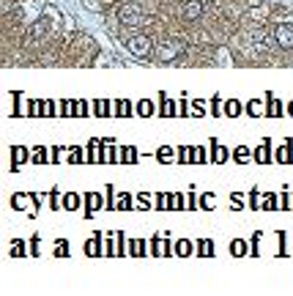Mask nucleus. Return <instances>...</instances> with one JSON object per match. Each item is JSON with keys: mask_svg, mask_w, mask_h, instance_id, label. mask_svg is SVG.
Here are the masks:
<instances>
[{"mask_svg": "<svg viewBox=\"0 0 293 296\" xmlns=\"http://www.w3.org/2000/svg\"><path fill=\"white\" fill-rule=\"evenodd\" d=\"M118 20H121V25H132V28H140V25H145V14L140 11V6H134V3H124L118 9Z\"/></svg>", "mask_w": 293, "mask_h": 296, "instance_id": "f257e3e1", "label": "nucleus"}, {"mask_svg": "<svg viewBox=\"0 0 293 296\" xmlns=\"http://www.w3.org/2000/svg\"><path fill=\"white\" fill-rule=\"evenodd\" d=\"M181 52H184V44H181V42H173V39H167V42H162L159 47H156V58H159L162 63H170V61H175Z\"/></svg>", "mask_w": 293, "mask_h": 296, "instance_id": "f03ea898", "label": "nucleus"}, {"mask_svg": "<svg viewBox=\"0 0 293 296\" xmlns=\"http://www.w3.org/2000/svg\"><path fill=\"white\" fill-rule=\"evenodd\" d=\"M151 50H154V42H151V36H145V33H134V36L129 39V52H132V55L145 58Z\"/></svg>", "mask_w": 293, "mask_h": 296, "instance_id": "7ed1b4c3", "label": "nucleus"}, {"mask_svg": "<svg viewBox=\"0 0 293 296\" xmlns=\"http://www.w3.org/2000/svg\"><path fill=\"white\" fill-rule=\"evenodd\" d=\"M274 36H277L279 47L290 50V47H293V22H282V25H277V31H274Z\"/></svg>", "mask_w": 293, "mask_h": 296, "instance_id": "20e7f679", "label": "nucleus"}, {"mask_svg": "<svg viewBox=\"0 0 293 296\" xmlns=\"http://www.w3.org/2000/svg\"><path fill=\"white\" fill-rule=\"evenodd\" d=\"M252 159H255L257 165H268V162H271V143H268V140H263L260 146H257L255 151H252Z\"/></svg>", "mask_w": 293, "mask_h": 296, "instance_id": "39448f33", "label": "nucleus"}, {"mask_svg": "<svg viewBox=\"0 0 293 296\" xmlns=\"http://www.w3.org/2000/svg\"><path fill=\"white\" fill-rule=\"evenodd\" d=\"M230 156L233 154L225 146H219V140H211V162H214V165H222V162H227Z\"/></svg>", "mask_w": 293, "mask_h": 296, "instance_id": "423d86ee", "label": "nucleus"}, {"mask_svg": "<svg viewBox=\"0 0 293 296\" xmlns=\"http://www.w3.org/2000/svg\"><path fill=\"white\" fill-rule=\"evenodd\" d=\"M200 14H203V3H200V0H189V3L184 6V20L186 22L200 20Z\"/></svg>", "mask_w": 293, "mask_h": 296, "instance_id": "0eeeda50", "label": "nucleus"}, {"mask_svg": "<svg viewBox=\"0 0 293 296\" xmlns=\"http://www.w3.org/2000/svg\"><path fill=\"white\" fill-rule=\"evenodd\" d=\"M85 203H88V208H85V217H93V211H96V208H104V200H102V195H96V192H88V195H85Z\"/></svg>", "mask_w": 293, "mask_h": 296, "instance_id": "6e6552de", "label": "nucleus"}, {"mask_svg": "<svg viewBox=\"0 0 293 296\" xmlns=\"http://www.w3.org/2000/svg\"><path fill=\"white\" fill-rule=\"evenodd\" d=\"M274 162H279V165H288V162H293L290 140H285V146H279V148H277V154H274Z\"/></svg>", "mask_w": 293, "mask_h": 296, "instance_id": "1a4fd4ad", "label": "nucleus"}, {"mask_svg": "<svg viewBox=\"0 0 293 296\" xmlns=\"http://www.w3.org/2000/svg\"><path fill=\"white\" fill-rule=\"evenodd\" d=\"M31 110H33V115H36V118H50L55 107H52V102H33Z\"/></svg>", "mask_w": 293, "mask_h": 296, "instance_id": "9d476101", "label": "nucleus"}, {"mask_svg": "<svg viewBox=\"0 0 293 296\" xmlns=\"http://www.w3.org/2000/svg\"><path fill=\"white\" fill-rule=\"evenodd\" d=\"M31 159H33V165H47V162H52V151H47L44 146H39V148H33Z\"/></svg>", "mask_w": 293, "mask_h": 296, "instance_id": "9b49d317", "label": "nucleus"}, {"mask_svg": "<svg viewBox=\"0 0 293 296\" xmlns=\"http://www.w3.org/2000/svg\"><path fill=\"white\" fill-rule=\"evenodd\" d=\"M137 148L134 146H124L121 148V162H124V165H134V162H137Z\"/></svg>", "mask_w": 293, "mask_h": 296, "instance_id": "f8f14e48", "label": "nucleus"}, {"mask_svg": "<svg viewBox=\"0 0 293 296\" xmlns=\"http://www.w3.org/2000/svg\"><path fill=\"white\" fill-rule=\"evenodd\" d=\"M247 252H249L247 241H241V239H233L230 241V255H233V258H241V255H247Z\"/></svg>", "mask_w": 293, "mask_h": 296, "instance_id": "ddd939ff", "label": "nucleus"}, {"mask_svg": "<svg viewBox=\"0 0 293 296\" xmlns=\"http://www.w3.org/2000/svg\"><path fill=\"white\" fill-rule=\"evenodd\" d=\"M11 156H14V170L20 167V162H28V159H31L28 148H20V146H14V148H11Z\"/></svg>", "mask_w": 293, "mask_h": 296, "instance_id": "4468645a", "label": "nucleus"}, {"mask_svg": "<svg viewBox=\"0 0 293 296\" xmlns=\"http://www.w3.org/2000/svg\"><path fill=\"white\" fill-rule=\"evenodd\" d=\"M63 208H66V211L80 208V195L77 192H66V195H63Z\"/></svg>", "mask_w": 293, "mask_h": 296, "instance_id": "2eb2a0df", "label": "nucleus"}, {"mask_svg": "<svg viewBox=\"0 0 293 296\" xmlns=\"http://www.w3.org/2000/svg\"><path fill=\"white\" fill-rule=\"evenodd\" d=\"M266 102H268V110H266V113L271 115V118H279V115H282V104H279V102H277V99H274L271 94L266 96Z\"/></svg>", "mask_w": 293, "mask_h": 296, "instance_id": "dca6fc26", "label": "nucleus"}, {"mask_svg": "<svg viewBox=\"0 0 293 296\" xmlns=\"http://www.w3.org/2000/svg\"><path fill=\"white\" fill-rule=\"evenodd\" d=\"M189 162H195V165H203V162H211L206 156V148H189Z\"/></svg>", "mask_w": 293, "mask_h": 296, "instance_id": "f3484780", "label": "nucleus"}, {"mask_svg": "<svg viewBox=\"0 0 293 296\" xmlns=\"http://www.w3.org/2000/svg\"><path fill=\"white\" fill-rule=\"evenodd\" d=\"M192 241H186V239H181V241H175V255H181V258H186V255H192Z\"/></svg>", "mask_w": 293, "mask_h": 296, "instance_id": "a211bd4d", "label": "nucleus"}, {"mask_svg": "<svg viewBox=\"0 0 293 296\" xmlns=\"http://www.w3.org/2000/svg\"><path fill=\"white\" fill-rule=\"evenodd\" d=\"M31 200H36V197H31V195H14V197H11V203H14V208H17V211L28 208V203H31Z\"/></svg>", "mask_w": 293, "mask_h": 296, "instance_id": "6ab92c4d", "label": "nucleus"}, {"mask_svg": "<svg viewBox=\"0 0 293 296\" xmlns=\"http://www.w3.org/2000/svg\"><path fill=\"white\" fill-rule=\"evenodd\" d=\"M151 252H154V255H170V244H167V241L154 239V241H151Z\"/></svg>", "mask_w": 293, "mask_h": 296, "instance_id": "aec40b11", "label": "nucleus"}, {"mask_svg": "<svg viewBox=\"0 0 293 296\" xmlns=\"http://www.w3.org/2000/svg\"><path fill=\"white\" fill-rule=\"evenodd\" d=\"M252 156V151L247 148V146H238V148H233V159L238 162V165H241V162H247Z\"/></svg>", "mask_w": 293, "mask_h": 296, "instance_id": "412c9836", "label": "nucleus"}, {"mask_svg": "<svg viewBox=\"0 0 293 296\" xmlns=\"http://www.w3.org/2000/svg\"><path fill=\"white\" fill-rule=\"evenodd\" d=\"M61 115H63V118L77 115V102H61Z\"/></svg>", "mask_w": 293, "mask_h": 296, "instance_id": "4be33fe9", "label": "nucleus"}, {"mask_svg": "<svg viewBox=\"0 0 293 296\" xmlns=\"http://www.w3.org/2000/svg\"><path fill=\"white\" fill-rule=\"evenodd\" d=\"M137 113L143 115V118H148V115H154V104H151L148 99H143V102L137 104Z\"/></svg>", "mask_w": 293, "mask_h": 296, "instance_id": "5701e85b", "label": "nucleus"}, {"mask_svg": "<svg viewBox=\"0 0 293 296\" xmlns=\"http://www.w3.org/2000/svg\"><path fill=\"white\" fill-rule=\"evenodd\" d=\"M99 252H104V249L99 247V236L91 239V241H85V255H99Z\"/></svg>", "mask_w": 293, "mask_h": 296, "instance_id": "b1692460", "label": "nucleus"}, {"mask_svg": "<svg viewBox=\"0 0 293 296\" xmlns=\"http://www.w3.org/2000/svg\"><path fill=\"white\" fill-rule=\"evenodd\" d=\"M162 115H165V118H170V115H175V107H173V102H170V99L162 94Z\"/></svg>", "mask_w": 293, "mask_h": 296, "instance_id": "393cba45", "label": "nucleus"}, {"mask_svg": "<svg viewBox=\"0 0 293 296\" xmlns=\"http://www.w3.org/2000/svg\"><path fill=\"white\" fill-rule=\"evenodd\" d=\"M225 113H227V115H230V118H236V115H238V113H241V104H238V102H236V99H230V102H227V104H225Z\"/></svg>", "mask_w": 293, "mask_h": 296, "instance_id": "a878e982", "label": "nucleus"}, {"mask_svg": "<svg viewBox=\"0 0 293 296\" xmlns=\"http://www.w3.org/2000/svg\"><path fill=\"white\" fill-rule=\"evenodd\" d=\"M197 252L200 255H214V244H211L208 239H200L197 241Z\"/></svg>", "mask_w": 293, "mask_h": 296, "instance_id": "bb28decb", "label": "nucleus"}, {"mask_svg": "<svg viewBox=\"0 0 293 296\" xmlns=\"http://www.w3.org/2000/svg\"><path fill=\"white\" fill-rule=\"evenodd\" d=\"M107 113H110L107 99H99V102H96V115H99V118H107Z\"/></svg>", "mask_w": 293, "mask_h": 296, "instance_id": "cd10ccee", "label": "nucleus"}, {"mask_svg": "<svg viewBox=\"0 0 293 296\" xmlns=\"http://www.w3.org/2000/svg\"><path fill=\"white\" fill-rule=\"evenodd\" d=\"M115 208H124V211H129V208H132V195H121L118 200H115Z\"/></svg>", "mask_w": 293, "mask_h": 296, "instance_id": "c85d7f7f", "label": "nucleus"}, {"mask_svg": "<svg viewBox=\"0 0 293 296\" xmlns=\"http://www.w3.org/2000/svg\"><path fill=\"white\" fill-rule=\"evenodd\" d=\"M69 162H72V165H80V162H83V148H69Z\"/></svg>", "mask_w": 293, "mask_h": 296, "instance_id": "c756f323", "label": "nucleus"}, {"mask_svg": "<svg viewBox=\"0 0 293 296\" xmlns=\"http://www.w3.org/2000/svg\"><path fill=\"white\" fill-rule=\"evenodd\" d=\"M247 113H249V115H260V113H263V104L257 102V99H252V102L247 104Z\"/></svg>", "mask_w": 293, "mask_h": 296, "instance_id": "7c9ffc66", "label": "nucleus"}, {"mask_svg": "<svg viewBox=\"0 0 293 296\" xmlns=\"http://www.w3.org/2000/svg\"><path fill=\"white\" fill-rule=\"evenodd\" d=\"M156 159H159V162L173 159V148H170V146H162V148H159V154H156Z\"/></svg>", "mask_w": 293, "mask_h": 296, "instance_id": "2f4dec72", "label": "nucleus"}, {"mask_svg": "<svg viewBox=\"0 0 293 296\" xmlns=\"http://www.w3.org/2000/svg\"><path fill=\"white\" fill-rule=\"evenodd\" d=\"M129 113H132V104H129L126 99H121V102H118V115H121V118H126Z\"/></svg>", "mask_w": 293, "mask_h": 296, "instance_id": "473e14b6", "label": "nucleus"}, {"mask_svg": "<svg viewBox=\"0 0 293 296\" xmlns=\"http://www.w3.org/2000/svg\"><path fill=\"white\" fill-rule=\"evenodd\" d=\"M11 255H14V258L25 255V241H14V244H11Z\"/></svg>", "mask_w": 293, "mask_h": 296, "instance_id": "72a5a7b5", "label": "nucleus"}, {"mask_svg": "<svg viewBox=\"0 0 293 296\" xmlns=\"http://www.w3.org/2000/svg\"><path fill=\"white\" fill-rule=\"evenodd\" d=\"M145 241H132V244H129V252H132V255H143L145 252Z\"/></svg>", "mask_w": 293, "mask_h": 296, "instance_id": "f704fd0d", "label": "nucleus"}, {"mask_svg": "<svg viewBox=\"0 0 293 296\" xmlns=\"http://www.w3.org/2000/svg\"><path fill=\"white\" fill-rule=\"evenodd\" d=\"M192 113H195L197 118H203V115H206V104H203V102H192Z\"/></svg>", "mask_w": 293, "mask_h": 296, "instance_id": "c9c22d12", "label": "nucleus"}, {"mask_svg": "<svg viewBox=\"0 0 293 296\" xmlns=\"http://www.w3.org/2000/svg\"><path fill=\"white\" fill-rule=\"evenodd\" d=\"M249 203H252V208H260V189H252Z\"/></svg>", "mask_w": 293, "mask_h": 296, "instance_id": "e433bc0d", "label": "nucleus"}, {"mask_svg": "<svg viewBox=\"0 0 293 296\" xmlns=\"http://www.w3.org/2000/svg\"><path fill=\"white\" fill-rule=\"evenodd\" d=\"M55 255H69V241H58V244H55Z\"/></svg>", "mask_w": 293, "mask_h": 296, "instance_id": "4c0bfd02", "label": "nucleus"}, {"mask_svg": "<svg viewBox=\"0 0 293 296\" xmlns=\"http://www.w3.org/2000/svg\"><path fill=\"white\" fill-rule=\"evenodd\" d=\"M178 162L181 165H189V148H178Z\"/></svg>", "mask_w": 293, "mask_h": 296, "instance_id": "58836bf2", "label": "nucleus"}, {"mask_svg": "<svg viewBox=\"0 0 293 296\" xmlns=\"http://www.w3.org/2000/svg\"><path fill=\"white\" fill-rule=\"evenodd\" d=\"M211 203H214V195H203L200 197V208H214Z\"/></svg>", "mask_w": 293, "mask_h": 296, "instance_id": "ea45409f", "label": "nucleus"}, {"mask_svg": "<svg viewBox=\"0 0 293 296\" xmlns=\"http://www.w3.org/2000/svg\"><path fill=\"white\" fill-rule=\"evenodd\" d=\"M85 113H88V104L85 102H77V118H85Z\"/></svg>", "mask_w": 293, "mask_h": 296, "instance_id": "a19ab883", "label": "nucleus"}, {"mask_svg": "<svg viewBox=\"0 0 293 296\" xmlns=\"http://www.w3.org/2000/svg\"><path fill=\"white\" fill-rule=\"evenodd\" d=\"M279 203H282L279 208H293V206H290V203H293V197H290V195H282V197H279Z\"/></svg>", "mask_w": 293, "mask_h": 296, "instance_id": "79ce46f5", "label": "nucleus"}, {"mask_svg": "<svg viewBox=\"0 0 293 296\" xmlns=\"http://www.w3.org/2000/svg\"><path fill=\"white\" fill-rule=\"evenodd\" d=\"M61 156H63V148L55 146V148H52V162H61Z\"/></svg>", "mask_w": 293, "mask_h": 296, "instance_id": "37998d69", "label": "nucleus"}, {"mask_svg": "<svg viewBox=\"0 0 293 296\" xmlns=\"http://www.w3.org/2000/svg\"><path fill=\"white\" fill-rule=\"evenodd\" d=\"M211 113H214V115H219V96H214V99H211Z\"/></svg>", "mask_w": 293, "mask_h": 296, "instance_id": "c03bdc74", "label": "nucleus"}, {"mask_svg": "<svg viewBox=\"0 0 293 296\" xmlns=\"http://www.w3.org/2000/svg\"><path fill=\"white\" fill-rule=\"evenodd\" d=\"M186 203H189L186 208H197V197H195V195H189V197H186Z\"/></svg>", "mask_w": 293, "mask_h": 296, "instance_id": "a18cd8bd", "label": "nucleus"}, {"mask_svg": "<svg viewBox=\"0 0 293 296\" xmlns=\"http://www.w3.org/2000/svg\"><path fill=\"white\" fill-rule=\"evenodd\" d=\"M230 200H233V203H244V197L238 195V192H233V195H230Z\"/></svg>", "mask_w": 293, "mask_h": 296, "instance_id": "49530a36", "label": "nucleus"}, {"mask_svg": "<svg viewBox=\"0 0 293 296\" xmlns=\"http://www.w3.org/2000/svg\"><path fill=\"white\" fill-rule=\"evenodd\" d=\"M31 247H33L31 252H33V255H39V239H33V241H31Z\"/></svg>", "mask_w": 293, "mask_h": 296, "instance_id": "de8ad7c7", "label": "nucleus"}, {"mask_svg": "<svg viewBox=\"0 0 293 296\" xmlns=\"http://www.w3.org/2000/svg\"><path fill=\"white\" fill-rule=\"evenodd\" d=\"M288 110H290V115H293V102H290V107H288Z\"/></svg>", "mask_w": 293, "mask_h": 296, "instance_id": "09e8293b", "label": "nucleus"}]
</instances>
